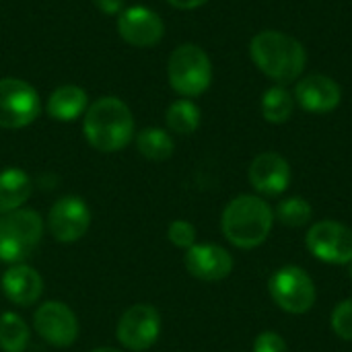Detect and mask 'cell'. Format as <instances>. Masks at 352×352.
I'll return each instance as SVG.
<instances>
[{
    "label": "cell",
    "mask_w": 352,
    "mask_h": 352,
    "mask_svg": "<svg viewBox=\"0 0 352 352\" xmlns=\"http://www.w3.org/2000/svg\"><path fill=\"white\" fill-rule=\"evenodd\" d=\"M0 285L6 299L19 307H29L37 303L43 293V278L35 268L27 264H12L2 274Z\"/></svg>",
    "instance_id": "cell-16"
},
{
    "label": "cell",
    "mask_w": 352,
    "mask_h": 352,
    "mask_svg": "<svg viewBox=\"0 0 352 352\" xmlns=\"http://www.w3.org/2000/svg\"><path fill=\"white\" fill-rule=\"evenodd\" d=\"M268 291L272 301L291 316H303L307 314L318 299L316 285L311 276L295 264L278 268L268 283Z\"/></svg>",
    "instance_id": "cell-6"
},
{
    "label": "cell",
    "mask_w": 352,
    "mask_h": 352,
    "mask_svg": "<svg viewBox=\"0 0 352 352\" xmlns=\"http://www.w3.org/2000/svg\"><path fill=\"white\" fill-rule=\"evenodd\" d=\"M43 237V219L31 208L0 214V262L23 264Z\"/></svg>",
    "instance_id": "cell-4"
},
{
    "label": "cell",
    "mask_w": 352,
    "mask_h": 352,
    "mask_svg": "<svg viewBox=\"0 0 352 352\" xmlns=\"http://www.w3.org/2000/svg\"><path fill=\"white\" fill-rule=\"evenodd\" d=\"M260 109L268 124H274V126L287 124L295 111V97L285 85H274L264 91Z\"/></svg>",
    "instance_id": "cell-19"
},
{
    "label": "cell",
    "mask_w": 352,
    "mask_h": 352,
    "mask_svg": "<svg viewBox=\"0 0 352 352\" xmlns=\"http://www.w3.org/2000/svg\"><path fill=\"white\" fill-rule=\"evenodd\" d=\"M186 270L204 283H219L233 272V256L217 243H194L184 256Z\"/></svg>",
    "instance_id": "cell-14"
},
{
    "label": "cell",
    "mask_w": 352,
    "mask_h": 352,
    "mask_svg": "<svg viewBox=\"0 0 352 352\" xmlns=\"http://www.w3.org/2000/svg\"><path fill=\"white\" fill-rule=\"evenodd\" d=\"M93 2L105 14H120L124 10V0H93Z\"/></svg>",
    "instance_id": "cell-27"
},
{
    "label": "cell",
    "mask_w": 352,
    "mask_h": 352,
    "mask_svg": "<svg viewBox=\"0 0 352 352\" xmlns=\"http://www.w3.org/2000/svg\"><path fill=\"white\" fill-rule=\"evenodd\" d=\"M50 235L60 243H74L85 237L91 227V210L78 196H62L56 200L45 219Z\"/></svg>",
    "instance_id": "cell-11"
},
{
    "label": "cell",
    "mask_w": 352,
    "mask_h": 352,
    "mask_svg": "<svg viewBox=\"0 0 352 352\" xmlns=\"http://www.w3.org/2000/svg\"><path fill=\"white\" fill-rule=\"evenodd\" d=\"M31 340V330L27 322L14 314L4 311L0 316V349L2 352H25Z\"/></svg>",
    "instance_id": "cell-21"
},
{
    "label": "cell",
    "mask_w": 352,
    "mask_h": 352,
    "mask_svg": "<svg viewBox=\"0 0 352 352\" xmlns=\"http://www.w3.org/2000/svg\"><path fill=\"white\" fill-rule=\"evenodd\" d=\"M167 239L179 250H190L196 243V227L190 221L177 219L167 227Z\"/></svg>",
    "instance_id": "cell-25"
},
{
    "label": "cell",
    "mask_w": 352,
    "mask_h": 352,
    "mask_svg": "<svg viewBox=\"0 0 352 352\" xmlns=\"http://www.w3.org/2000/svg\"><path fill=\"white\" fill-rule=\"evenodd\" d=\"M167 78L177 95L186 99L200 97L212 82V62L200 45L182 43L169 56Z\"/></svg>",
    "instance_id": "cell-5"
},
{
    "label": "cell",
    "mask_w": 352,
    "mask_h": 352,
    "mask_svg": "<svg viewBox=\"0 0 352 352\" xmlns=\"http://www.w3.org/2000/svg\"><path fill=\"white\" fill-rule=\"evenodd\" d=\"M171 6H175V8H179V10H194V8H200V6H204L206 2H210V0H167Z\"/></svg>",
    "instance_id": "cell-28"
},
{
    "label": "cell",
    "mask_w": 352,
    "mask_h": 352,
    "mask_svg": "<svg viewBox=\"0 0 352 352\" xmlns=\"http://www.w3.org/2000/svg\"><path fill=\"white\" fill-rule=\"evenodd\" d=\"M250 58L256 68L278 85L295 82L307 66L305 45L278 29H264L250 41Z\"/></svg>",
    "instance_id": "cell-1"
},
{
    "label": "cell",
    "mask_w": 352,
    "mask_h": 352,
    "mask_svg": "<svg viewBox=\"0 0 352 352\" xmlns=\"http://www.w3.org/2000/svg\"><path fill=\"white\" fill-rule=\"evenodd\" d=\"M274 219H278L285 227L301 229L311 223L314 208L307 200H303L299 196H291V198H285L278 202V206L274 210Z\"/></svg>",
    "instance_id": "cell-23"
},
{
    "label": "cell",
    "mask_w": 352,
    "mask_h": 352,
    "mask_svg": "<svg viewBox=\"0 0 352 352\" xmlns=\"http://www.w3.org/2000/svg\"><path fill=\"white\" fill-rule=\"evenodd\" d=\"M295 103L314 116L332 113L342 101L340 85L328 74H307L301 76L295 85Z\"/></svg>",
    "instance_id": "cell-13"
},
{
    "label": "cell",
    "mask_w": 352,
    "mask_h": 352,
    "mask_svg": "<svg viewBox=\"0 0 352 352\" xmlns=\"http://www.w3.org/2000/svg\"><path fill=\"white\" fill-rule=\"evenodd\" d=\"M136 148L144 159L161 163L173 155L175 142L171 134L163 128H144L136 136Z\"/></svg>",
    "instance_id": "cell-20"
},
{
    "label": "cell",
    "mask_w": 352,
    "mask_h": 352,
    "mask_svg": "<svg viewBox=\"0 0 352 352\" xmlns=\"http://www.w3.org/2000/svg\"><path fill=\"white\" fill-rule=\"evenodd\" d=\"M165 124L171 132L188 136L194 134L200 126V107L192 99H177L167 107Z\"/></svg>",
    "instance_id": "cell-22"
},
{
    "label": "cell",
    "mask_w": 352,
    "mask_h": 352,
    "mask_svg": "<svg viewBox=\"0 0 352 352\" xmlns=\"http://www.w3.org/2000/svg\"><path fill=\"white\" fill-rule=\"evenodd\" d=\"M41 101L37 91L23 78H0V128L19 130L37 120Z\"/></svg>",
    "instance_id": "cell-7"
},
{
    "label": "cell",
    "mask_w": 352,
    "mask_h": 352,
    "mask_svg": "<svg viewBox=\"0 0 352 352\" xmlns=\"http://www.w3.org/2000/svg\"><path fill=\"white\" fill-rule=\"evenodd\" d=\"M91 352H122V351H118V349H111V346H101V349H93Z\"/></svg>",
    "instance_id": "cell-29"
},
{
    "label": "cell",
    "mask_w": 352,
    "mask_h": 352,
    "mask_svg": "<svg viewBox=\"0 0 352 352\" xmlns=\"http://www.w3.org/2000/svg\"><path fill=\"white\" fill-rule=\"evenodd\" d=\"M82 132L87 142L99 153L126 148L134 136V116L118 97H101L85 111Z\"/></svg>",
    "instance_id": "cell-2"
},
{
    "label": "cell",
    "mask_w": 352,
    "mask_h": 352,
    "mask_svg": "<svg viewBox=\"0 0 352 352\" xmlns=\"http://www.w3.org/2000/svg\"><path fill=\"white\" fill-rule=\"evenodd\" d=\"M118 33L134 47H153L165 35L163 19L148 6H130L118 14Z\"/></svg>",
    "instance_id": "cell-12"
},
{
    "label": "cell",
    "mask_w": 352,
    "mask_h": 352,
    "mask_svg": "<svg viewBox=\"0 0 352 352\" xmlns=\"http://www.w3.org/2000/svg\"><path fill=\"white\" fill-rule=\"evenodd\" d=\"M252 188L262 196H280L291 186V165L289 161L272 151L260 153L248 171Z\"/></svg>",
    "instance_id": "cell-15"
},
{
    "label": "cell",
    "mask_w": 352,
    "mask_h": 352,
    "mask_svg": "<svg viewBox=\"0 0 352 352\" xmlns=\"http://www.w3.org/2000/svg\"><path fill=\"white\" fill-rule=\"evenodd\" d=\"M33 330L52 346L66 349L76 342L80 326L74 311L62 301H45L35 309Z\"/></svg>",
    "instance_id": "cell-10"
},
{
    "label": "cell",
    "mask_w": 352,
    "mask_h": 352,
    "mask_svg": "<svg viewBox=\"0 0 352 352\" xmlns=\"http://www.w3.org/2000/svg\"><path fill=\"white\" fill-rule=\"evenodd\" d=\"M31 194H33V182L23 169L8 167L0 171V214H8L23 208V204L31 198Z\"/></svg>",
    "instance_id": "cell-17"
},
{
    "label": "cell",
    "mask_w": 352,
    "mask_h": 352,
    "mask_svg": "<svg viewBox=\"0 0 352 352\" xmlns=\"http://www.w3.org/2000/svg\"><path fill=\"white\" fill-rule=\"evenodd\" d=\"M274 225V210L270 204L254 194L235 196L223 210L221 229L225 239L239 250L260 248Z\"/></svg>",
    "instance_id": "cell-3"
},
{
    "label": "cell",
    "mask_w": 352,
    "mask_h": 352,
    "mask_svg": "<svg viewBox=\"0 0 352 352\" xmlns=\"http://www.w3.org/2000/svg\"><path fill=\"white\" fill-rule=\"evenodd\" d=\"M330 326L334 334L346 342H352V297L340 301L330 316Z\"/></svg>",
    "instance_id": "cell-24"
},
{
    "label": "cell",
    "mask_w": 352,
    "mask_h": 352,
    "mask_svg": "<svg viewBox=\"0 0 352 352\" xmlns=\"http://www.w3.org/2000/svg\"><path fill=\"white\" fill-rule=\"evenodd\" d=\"M116 336L128 351H148L161 336V314L148 303L132 305L122 314Z\"/></svg>",
    "instance_id": "cell-9"
},
{
    "label": "cell",
    "mask_w": 352,
    "mask_h": 352,
    "mask_svg": "<svg viewBox=\"0 0 352 352\" xmlns=\"http://www.w3.org/2000/svg\"><path fill=\"white\" fill-rule=\"evenodd\" d=\"M349 266H351V268H349V276H351V280H352V262L349 264Z\"/></svg>",
    "instance_id": "cell-30"
},
{
    "label": "cell",
    "mask_w": 352,
    "mask_h": 352,
    "mask_svg": "<svg viewBox=\"0 0 352 352\" xmlns=\"http://www.w3.org/2000/svg\"><path fill=\"white\" fill-rule=\"evenodd\" d=\"M305 245L320 262L334 266H349L352 262V229L338 221L326 219L314 223L307 231Z\"/></svg>",
    "instance_id": "cell-8"
},
{
    "label": "cell",
    "mask_w": 352,
    "mask_h": 352,
    "mask_svg": "<svg viewBox=\"0 0 352 352\" xmlns=\"http://www.w3.org/2000/svg\"><path fill=\"white\" fill-rule=\"evenodd\" d=\"M87 101H89L87 91L82 87L62 85L50 95L45 109H47L50 118H54L58 122H72L87 111V107H89Z\"/></svg>",
    "instance_id": "cell-18"
},
{
    "label": "cell",
    "mask_w": 352,
    "mask_h": 352,
    "mask_svg": "<svg viewBox=\"0 0 352 352\" xmlns=\"http://www.w3.org/2000/svg\"><path fill=\"white\" fill-rule=\"evenodd\" d=\"M254 352H289L285 338L278 332L266 330L256 336L254 340Z\"/></svg>",
    "instance_id": "cell-26"
}]
</instances>
